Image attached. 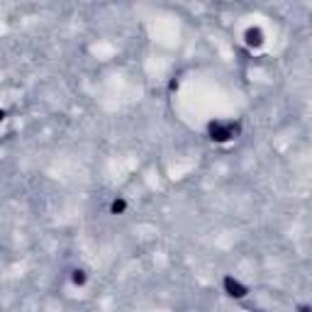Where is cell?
<instances>
[{
	"label": "cell",
	"mask_w": 312,
	"mask_h": 312,
	"mask_svg": "<svg viewBox=\"0 0 312 312\" xmlns=\"http://www.w3.org/2000/svg\"><path fill=\"white\" fill-rule=\"evenodd\" d=\"M207 132H210V139H212V142H227V139H232V137L239 132V127H237V125H220V122H210Z\"/></svg>",
	"instance_id": "cell-1"
},
{
	"label": "cell",
	"mask_w": 312,
	"mask_h": 312,
	"mask_svg": "<svg viewBox=\"0 0 312 312\" xmlns=\"http://www.w3.org/2000/svg\"><path fill=\"white\" fill-rule=\"evenodd\" d=\"M222 285H225L227 295H232V298H244V295H247V285H242V283L234 281L232 276H227V278L222 281Z\"/></svg>",
	"instance_id": "cell-2"
},
{
	"label": "cell",
	"mask_w": 312,
	"mask_h": 312,
	"mask_svg": "<svg viewBox=\"0 0 312 312\" xmlns=\"http://www.w3.org/2000/svg\"><path fill=\"white\" fill-rule=\"evenodd\" d=\"M247 44L249 47H261L263 44V32L261 29H247Z\"/></svg>",
	"instance_id": "cell-3"
},
{
	"label": "cell",
	"mask_w": 312,
	"mask_h": 312,
	"mask_svg": "<svg viewBox=\"0 0 312 312\" xmlns=\"http://www.w3.org/2000/svg\"><path fill=\"white\" fill-rule=\"evenodd\" d=\"M71 278H73V283H76V285H83V283H85V271H81V268H76Z\"/></svg>",
	"instance_id": "cell-4"
},
{
	"label": "cell",
	"mask_w": 312,
	"mask_h": 312,
	"mask_svg": "<svg viewBox=\"0 0 312 312\" xmlns=\"http://www.w3.org/2000/svg\"><path fill=\"white\" fill-rule=\"evenodd\" d=\"M110 210H113L115 215H120V212H125V210H127V202H125V200H115V202L110 205Z\"/></svg>",
	"instance_id": "cell-5"
},
{
	"label": "cell",
	"mask_w": 312,
	"mask_h": 312,
	"mask_svg": "<svg viewBox=\"0 0 312 312\" xmlns=\"http://www.w3.org/2000/svg\"><path fill=\"white\" fill-rule=\"evenodd\" d=\"M298 310H300V312H312V308H308V305H300Z\"/></svg>",
	"instance_id": "cell-6"
}]
</instances>
